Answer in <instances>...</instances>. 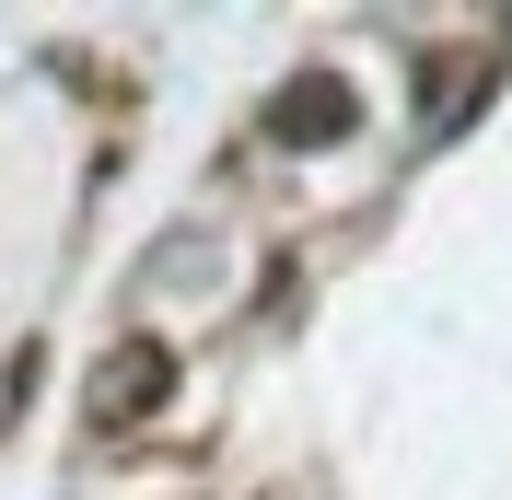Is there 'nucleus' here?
I'll list each match as a JSON object with an SVG mask.
<instances>
[{
    "instance_id": "nucleus-1",
    "label": "nucleus",
    "mask_w": 512,
    "mask_h": 500,
    "mask_svg": "<svg viewBox=\"0 0 512 500\" xmlns=\"http://www.w3.org/2000/svg\"><path fill=\"white\" fill-rule=\"evenodd\" d=\"M163 396H175V361L128 338V349H105V361H94V384H82V419H94V431H140Z\"/></svg>"
},
{
    "instance_id": "nucleus-2",
    "label": "nucleus",
    "mask_w": 512,
    "mask_h": 500,
    "mask_svg": "<svg viewBox=\"0 0 512 500\" xmlns=\"http://www.w3.org/2000/svg\"><path fill=\"white\" fill-rule=\"evenodd\" d=\"M326 140H350V94H338L326 70H303V82L268 105V152H326Z\"/></svg>"
}]
</instances>
